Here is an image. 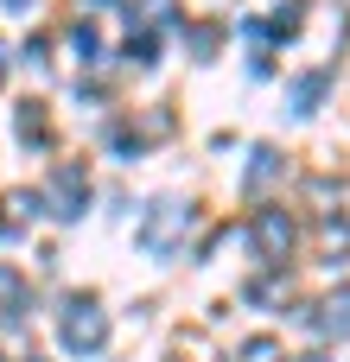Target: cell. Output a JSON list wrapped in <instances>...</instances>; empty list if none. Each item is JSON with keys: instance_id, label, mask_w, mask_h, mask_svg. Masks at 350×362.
Here are the masks:
<instances>
[{"instance_id": "cell-13", "label": "cell", "mask_w": 350, "mask_h": 362, "mask_svg": "<svg viewBox=\"0 0 350 362\" xmlns=\"http://www.w3.org/2000/svg\"><path fill=\"white\" fill-rule=\"evenodd\" d=\"M185 45H191V57H210V51L223 45V25H191V32H185Z\"/></svg>"}, {"instance_id": "cell-8", "label": "cell", "mask_w": 350, "mask_h": 362, "mask_svg": "<svg viewBox=\"0 0 350 362\" xmlns=\"http://www.w3.org/2000/svg\"><path fill=\"white\" fill-rule=\"evenodd\" d=\"M274 178H281V153H274V146H255V153H249V172H242V185H249V191H268Z\"/></svg>"}, {"instance_id": "cell-6", "label": "cell", "mask_w": 350, "mask_h": 362, "mask_svg": "<svg viewBox=\"0 0 350 362\" xmlns=\"http://www.w3.org/2000/svg\"><path fill=\"white\" fill-rule=\"evenodd\" d=\"M32 210H45V197H32V191H6V197H0V242L19 235V229L32 223Z\"/></svg>"}, {"instance_id": "cell-3", "label": "cell", "mask_w": 350, "mask_h": 362, "mask_svg": "<svg viewBox=\"0 0 350 362\" xmlns=\"http://www.w3.org/2000/svg\"><path fill=\"white\" fill-rule=\"evenodd\" d=\"M45 210H51L57 223H77V216L89 210V172H83L77 159H57V165H51V185H45Z\"/></svg>"}, {"instance_id": "cell-15", "label": "cell", "mask_w": 350, "mask_h": 362, "mask_svg": "<svg viewBox=\"0 0 350 362\" xmlns=\"http://www.w3.org/2000/svg\"><path fill=\"white\" fill-rule=\"evenodd\" d=\"M19 57H26L32 70H45V38H26V51H19Z\"/></svg>"}, {"instance_id": "cell-5", "label": "cell", "mask_w": 350, "mask_h": 362, "mask_svg": "<svg viewBox=\"0 0 350 362\" xmlns=\"http://www.w3.org/2000/svg\"><path fill=\"white\" fill-rule=\"evenodd\" d=\"M26 305H32V286H26V274L0 261V318H6V325H19V318H26Z\"/></svg>"}, {"instance_id": "cell-7", "label": "cell", "mask_w": 350, "mask_h": 362, "mask_svg": "<svg viewBox=\"0 0 350 362\" xmlns=\"http://www.w3.org/2000/svg\"><path fill=\"white\" fill-rule=\"evenodd\" d=\"M325 337H350V286H338L325 305H319V318H312Z\"/></svg>"}, {"instance_id": "cell-12", "label": "cell", "mask_w": 350, "mask_h": 362, "mask_svg": "<svg viewBox=\"0 0 350 362\" xmlns=\"http://www.w3.org/2000/svg\"><path fill=\"white\" fill-rule=\"evenodd\" d=\"M70 45H77V57H83V64H96V57H102V38H96V25H89V19H77V25H70Z\"/></svg>"}, {"instance_id": "cell-4", "label": "cell", "mask_w": 350, "mask_h": 362, "mask_svg": "<svg viewBox=\"0 0 350 362\" xmlns=\"http://www.w3.org/2000/svg\"><path fill=\"white\" fill-rule=\"evenodd\" d=\"M249 242H255V255H261L268 267H287V255H293L300 229H293V216H287L281 204H268V210H255V223H249Z\"/></svg>"}, {"instance_id": "cell-17", "label": "cell", "mask_w": 350, "mask_h": 362, "mask_svg": "<svg viewBox=\"0 0 350 362\" xmlns=\"http://www.w3.org/2000/svg\"><path fill=\"white\" fill-rule=\"evenodd\" d=\"M0 83H6V38H0Z\"/></svg>"}, {"instance_id": "cell-10", "label": "cell", "mask_w": 350, "mask_h": 362, "mask_svg": "<svg viewBox=\"0 0 350 362\" xmlns=\"http://www.w3.org/2000/svg\"><path fill=\"white\" fill-rule=\"evenodd\" d=\"M128 64H140V70H153V64H159V38H153V25L128 32Z\"/></svg>"}, {"instance_id": "cell-11", "label": "cell", "mask_w": 350, "mask_h": 362, "mask_svg": "<svg viewBox=\"0 0 350 362\" xmlns=\"http://www.w3.org/2000/svg\"><path fill=\"white\" fill-rule=\"evenodd\" d=\"M325 83H332L325 70H312V76H300V83H293V108H300V115H312V108H319V95H325Z\"/></svg>"}, {"instance_id": "cell-1", "label": "cell", "mask_w": 350, "mask_h": 362, "mask_svg": "<svg viewBox=\"0 0 350 362\" xmlns=\"http://www.w3.org/2000/svg\"><path fill=\"white\" fill-rule=\"evenodd\" d=\"M57 337H64L70 356H96V350L108 344V312H102L96 299L70 293V299H64V318H57Z\"/></svg>"}, {"instance_id": "cell-14", "label": "cell", "mask_w": 350, "mask_h": 362, "mask_svg": "<svg viewBox=\"0 0 350 362\" xmlns=\"http://www.w3.org/2000/svg\"><path fill=\"white\" fill-rule=\"evenodd\" d=\"M242 356L249 362H281V350H274V337H255V344H242Z\"/></svg>"}, {"instance_id": "cell-18", "label": "cell", "mask_w": 350, "mask_h": 362, "mask_svg": "<svg viewBox=\"0 0 350 362\" xmlns=\"http://www.w3.org/2000/svg\"><path fill=\"white\" fill-rule=\"evenodd\" d=\"M89 6H108V0H89Z\"/></svg>"}, {"instance_id": "cell-9", "label": "cell", "mask_w": 350, "mask_h": 362, "mask_svg": "<svg viewBox=\"0 0 350 362\" xmlns=\"http://www.w3.org/2000/svg\"><path fill=\"white\" fill-rule=\"evenodd\" d=\"M13 127H19V140H26V146H45V140H51L45 102H19V121H13Z\"/></svg>"}, {"instance_id": "cell-2", "label": "cell", "mask_w": 350, "mask_h": 362, "mask_svg": "<svg viewBox=\"0 0 350 362\" xmlns=\"http://www.w3.org/2000/svg\"><path fill=\"white\" fill-rule=\"evenodd\" d=\"M185 229H191V210H185L179 197H159V204L147 210V223H140V255H153V261L179 255Z\"/></svg>"}, {"instance_id": "cell-16", "label": "cell", "mask_w": 350, "mask_h": 362, "mask_svg": "<svg viewBox=\"0 0 350 362\" xmlns=\"http://www.w3.org/2000/svg\"><path fill=\"white\" fill-rule=\"evenodd\" d=\"M32 6H38V0H6V13H32Z\"/></svg>"}]
</instances>
